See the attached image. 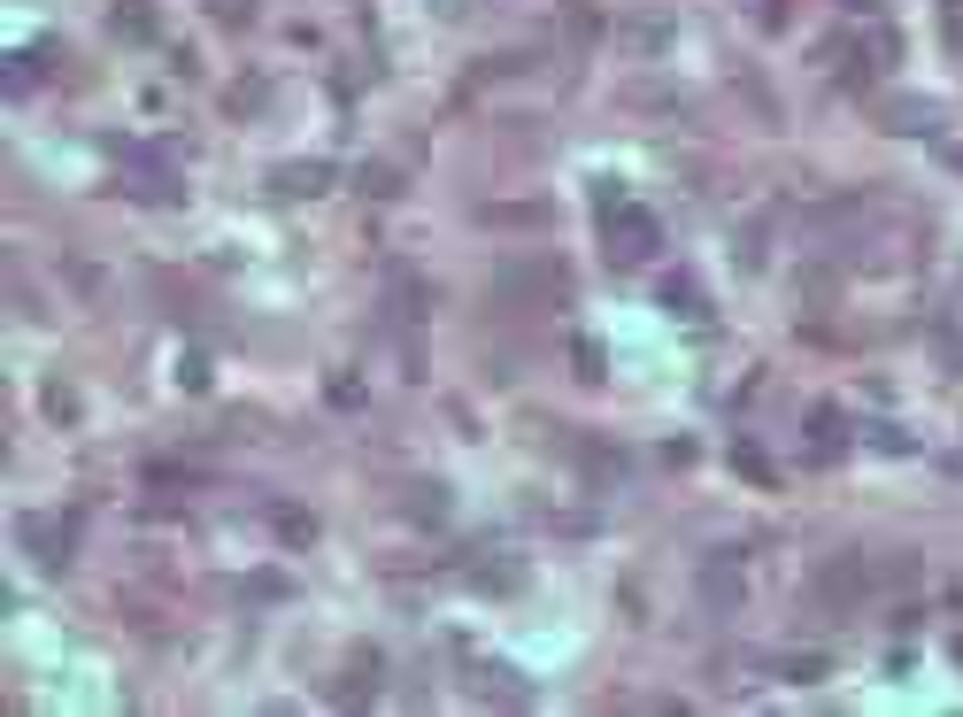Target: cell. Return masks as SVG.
I'll use <instances>...</instances> for the list:
<instances>
[{
  "instance_id": "6da1fadb",
  "label": "cell",
  "mask_w": 963,
  "mask_h": 717,
  "mask_svg": "<svg viewBox=\"0 0 963 717\" xmlns=\"http://www.w3.org/2000/svg\"><path fill=\"white\" fill-rule=\"evenodd\" d=\"M571 278H563V263H547V255H516V263H501L493 270V294L501 301H555Z\"/></svg>"
},
{
  "instance_id": "7a4b0ae2",
  "label": "cell",
  "mask_w": 963,
  "mask_h": 717,
  "mask_svg": "<svg viewBox=\"0 0 963 717\" xmlns=\"http://www.w3.org/2000/svg\"><path fill=\"white\" fill-rule=\"evenodd\" d=\"M871 586H879V571H871L863 555H832V563H817V578H809V594H817L824 610H856Z\"/></svg>"
},
{
  "instance_id": "3957f363",
  "label": "cell",
  "mask_w": 963,
  "mask_h": 717,
  "mask_svg": "<svg viewBox=\"0 0 963 717\" xmlns=\"http://www.w3.org/2000/svg\"><path fill=\"white\" fill-rule=\"evenodd\" d=\"M602 216H609V263H647L655 255V216L647 208H617V201H602Z\"/></svg>"
},
{
  "instance_id": "277c9868",
  "label": "cell",
  "mask_w": 963,
  "mask_h": 717,
  "mask_svg": "<svg viewBox=\"0 0 963 717\" xmlns=\"http://www.w3.org/2000/svg\"><path fill=\"white\" fill-rule=\"evenodd\" d=\"M740 594H748L740 555H709V563H701V602H709V617H733V610H740Z\"/></svg>"
},
{
  "instance_id": "5b68a950",
  "label": "cell",
  "mask_w": 963,
  "mask_h": 717,
  "mask_svg": "<svg viewBox=\"0 0 963 717\" xmlns=\"http://www.w3.org/2000/svg\"><path fill=\"white\" fill-rule=\"evenodd\" d=\"M16 533H23V547H31V555H39L47 571H62V563H70V540H78L70 525H62V518H23Z\"/></svg>"
},
{
  "instance_id": "8992f818",
  "label": "cell",
  "mask_w": 963,
  "mask_h": 717,
  "mask_svg": "<svg viewBox=\"0 0 963 717\" xmlns=\"http://www.w3.org/2000/svg\"><path fill=\"white\" fill-rule=\"evenodd\" d=\"M479 224H493V232H540L547 224V201H493V208H479Z\"/></svg>"
},
{
  "instance_id": "52a82bcc",
  "label": "cell",
  "mask_w": 963,
  "mask_h": 717,
  "mask_svg": "<svg viewBox=\"0 0 963 717\" xmlns=\"http://www.w3.org/2000/svg\"><path fill=\"white\" fill-rule=\"evenodd\" d=\"M109 23H116V39H155V8L147 0H116Z\"/></svg>"
},
{
  "instance_id": "ba28073f",
  "label": "cell",
  "mask_w": 963,
  "mask_h": 717,
  "mask_svg": "<svg viewBox=\"0 0 963 717\" xmlns=\"http://www.w3.org/2000/svg\"><path fill=\"white\" fill-rule=\"evenodd\" d=\"M840 448H848V440H840V417H832V409H817V417H809V455H817V463H832Z\"/></svg>"
},
{
  "instance_id": "9c48e42d",
  "label": "cell",
  "mask_w": 963,
  "mask_h": 717,
  "mask_svg": "<svg viewBox=\"0 0 963 717\" xmlns=\"http://www.w3.org/2000/svg\"><path fill=\"white\" fill-rule=\"evenodd\" d=\"M331 185V163H286L278 171V193H324Z\"/></svg>"
},
{
  "instance_id": "30bf717a",
  "label": "cell",
  "mask_w": 963,
  "mask_h": 717,
  "mask_svg": "<svg viewBox=\"0 0 963 717\" xmlns=\"http://www.w3.org/2000/svg\"><path fill=\"white\" fill-rule=\"evenodd\" d=\"M370 679H378V656H355V664H347V679L331 687V703H362V695H370Z\"/></svg>"
},
{
  "instance_id": "8fae6325",
  "label": "cell",
  "mask_w": 963,
  "mask_h": 717,
  "mask_svg": "<svg viewBox=\"0 0 963 717\" xmlns=\"http://www.w3.org/2000/svg\"><path fill=\"white\" fill-rule=\"evenodd\" d=\"M479 695L485 703H524V687H516L509 672H479Z\"/></svg>"
},
{
  "instance_id": "7c38bea8",
  "label": "cell",
  "mask_w": 963,
  "mask_h": 717,
  "mask_svg": "<svg viewBox=\"0 0 963 717\" xmlns=\"http://www.w3.org/2000/svg\"><path fill=\"white\" fill-rule=\"evenodd\" d=\"M663 301H670L678 317H701V286H686V278H670V286H663Z\"/></svg>"
},
{
  "instance_id": "4fadbf2b",
  "label": "cell",
  "mask_w": 963,
  "mask_h": 717,
  "mask_svg": "<svg viewBox=\"0 0 963 717\" xmlns=\"http://www.w3.org/2000/svg\"><path fill=\"white\" fill-rule=\"evenodd\" d=\"M208 16H216L224 31H239V23H255V0H208Z\"/></svg>"
},
{
  "instance_id": "5bb4252c",
  "label": "cell",
  "mask_w": 963,
  "mask_h": 717,
  "mask_svg": "<svg viewBox=\"0 0 963 717\" xmlns=\"http://www.w3.org/2000/svg\"><path fill=\"white\" fill-rule=\"evenodd\" d=\"M894 132H933V109H925V101H902V109H894Z\"/></svg>"
},
{
  "instance_id": "9a60e30c",
  "label": "cell",
  "mask_w": 963,
  "mask_h": 717,
  "mask_svg": "<svg viewBox=\"0 0 963 717\" xmlns=\"http://www.w3.org/2000/svg\"><path fill=\"white\" fill-rule=\"evenodd\" d=\"M409 510H417L424 525H440V518H448V502H440V486H417V494H409Z\"/></svg>"
},
{
  "instance_id": "2e32d148",
  "label": "cell",
  "mask_w": 963,
  "mask_h": 717,
  "mask_svg": "<svg viewBox=\"0 0 963 717\" xmlns=\"http://www.w3.org/2000/svg\"><path fill=\"white\" fill-rule=\"evenodd\" d=\"M278 533H286V540H317V525H309L301 510H278Z\"/></svg>"
},
{
  "instance_id": "e0dca14e",
  "label": "cell",
  "mask_w": 963,
  "mask_h": 717,
  "mask_svg": "<svg viewBox=\"0 0 963 717\" xmlns=\"http://www.w3.org/2000/svg\"><path fill=\"white\" fill-rule=\"evenodd\" d=\"M563 31H571V39H594L602 23H594V8H571V16H563Z\"/></svg>"
},
{
  "instance_id": "ac0fdd59",
  "label": "cell",
  "mask_w": 963,
  "mask_h": 717,
  "mask_svg": "<svg viewBox=\"0 0 963 717\" xmlns=\"http://www.w3.org/2000/svg\"><path fill=\"white\" fill-rule=\"evenodd\" d=\"M787 679H824V656H787Z\"/></svg>"
},
{
  "instance_id": "d6986e66",
  "label": "cell",
  "mask_w": 963,
  "mask_h": 717,
  "mask_svg": "<svg viewBox=\"0 0 963 717\" xmlns=\"http://www.w3.org/2000/svg\"><path fill=\"white\" fill-rule=\"evenodd\" d=\"M362 193H401V178H393V171L378 163V171H362Z\"/></svg>"
},
{
  "instance_id": "ffe728a7",
  "label": "cell",
  "mask_w": 963,
  "mask_h": 717,
  "mask_svg": "<svg viewBox=\"0 0 963 717\" xmlns=\"http://www.w3.org/2000/svg\"><path fill=\"white\" fill-rule=\"evenodd\" d=\"M949 163H956V171H963V147H949Z\"/></svg>"
}]
</instances>
